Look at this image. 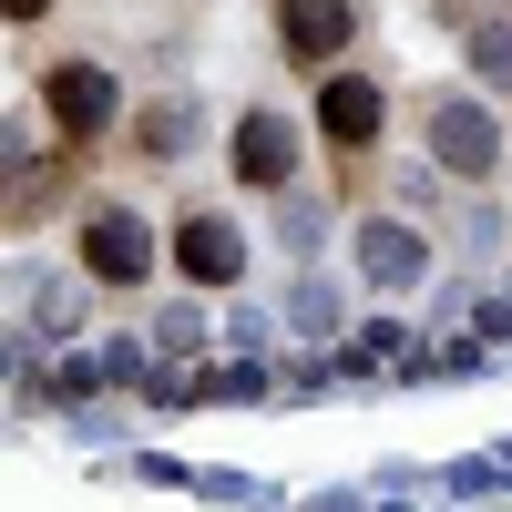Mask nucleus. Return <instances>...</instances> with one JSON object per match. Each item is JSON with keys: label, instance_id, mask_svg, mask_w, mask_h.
Segmentation results:
<instances>
[{"label": "nucleus", "instance_id": "obj_1", "mask_svg": "<svg viewBox=\"0 0 512 512\" xmlns=\"http://www.w3.org/2000/svg\"><path fill=\"white\" fill-rule=\"evenodd\" d=\"M82 267H93L103 287H144L154 277V236L134 216H93V226H82Z\"/></svg>", "mask_w": 512, "mask_h": 512}, {"label": "nucleus", "instance_id": "obj_2", "mask_svg": "<svg viewBox=\"0 0 512 512\" xmlns=\"http://www.w3.org/2000/svg\"><path fill=\"white\" fill-rule=\"evenodd\" d=\"M349 31H359V11H349V0H277V41H287L297 62L349 52Z\"/></svg>", "mask_w": 512, "mask_h": 512}, {"label": "nucleus", "instance_id": "obj_3", "mask_svg": "<svg viewBox=\"0 0 512 512\" xmlns=\"http://www.w3.org/2000/svg\"><path fill=\"white\" fill-rule=\"evenodd\" d=\"M175 256H185L195 287H226V277L246 267V236H236L226 216H185V226H175Z\"/></svg>", "mask_w": 512, "mask_h": 512}, {"label": "nucleus", "instance_id": "obj_4", "mask_svg": "<svg viewBox=\"0 0 512 512\" xmlns=\"http://www.w3.org/2000/svg\"><path fill=\"white\" fill-rule=\"evenodd\" d=\"M41 93H52V123H62L72 144H82V134H103V113H113V82H103L93 62H62Z\"/></svg>", "mask_w": 512, "mask_h": 512}, {"label": "nucleus", "instance_id": "obj_5", "mask_svg": "<svg viewBox=\"0 0 512 512\" xmlns=\"http://www.w3.org/2000/svg\"><path fill=\"white\" fill-rule=\"evenodd\" d=\"M318 123H328V144H349V154H359V144L379 134V82H359V72H338L328 93H318Z\"/></svg>", "mask_w": 512, "mask_h": 512}, {"label": "nucleus", "instance_id": "obj_6", "mask_svg": "<svg viewBox=\"0 0 512 512\" xmlns=\"http://www.w3.org/2000/svg\"><path fill=\"white\" fill-rule=\"evenodd\" d=\"M236 164H246V185H287V164H297L287 123H267V113H256L246 134H236Z\"/></svg>", "mask_w": 512, "mask_h": 512}, {"label": "nucleus", "instance_id": "obj_7", "mask_svg": "<svg viewBox=\"0 0 512 512\" xmlns=\"http://www.w3.org/2000/svg\"><path fill=\"white\" fill-rule=\"evenodd\" d=\"M359 267H369L379 287H410V277H420V236H410V226H369V236H359Z\"/></svg>", "mask_w": 512, "mask_h": 512}, {"label": "nucleus", "instance_id": "obj_8", "mask_svg": "<svg viewBox=\"0 0 512 512\" xmlns=\"http://www.w3.org/2000/svg\"><path fill=\"white\" fill-rule=\"evenodd\" d=\"M441 154L461 164V175H492V123H472V113H441Z\"/></svg>", "mask_w": 512, "mask_h": 512}, {"label": "nucleus", "instance_id": "obj_9", "mask_svg": "<svg viewBox=\"0 0 512 512\" xmlns=\"http://www.w3.org/2000/svg\"><path fill=\"white\" fill-rule=\"evenodd\" d=\"M11 21H41V0H11Z\"/></svg>", "mask_w": 512, "mask_h": 512}]
</instances>
